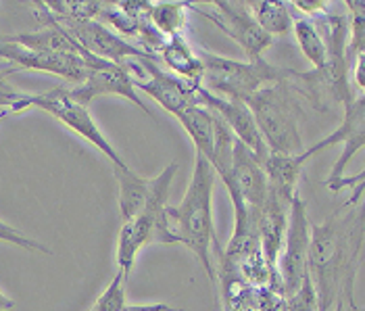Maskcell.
Here are the masks:
<instances>
[{"mask_svg": "<svg viewBox=\"0 0 365 311\" xmlns=\"http://www.w3.org/2000/svg\"><path fill=\"white\" fill-rule=\"evenodd\" d=\"M125 282L128 278L123 274H115L111 284L105 288V292L96 299L90 311H121L125 305Z\"/></svg>", "mask_w": 365, "mask_h": 311, "instance_id": "obj_24", "label": "cell"}, {"mask_svg": "<svg viewBox=\"0 0 365 311\" xmlns=\"http://www.w3.org/2000/svg\"><path fill=\"white\" fill-rule=\"evenodd\" d=\"M13 305H15V303H13V301H11V299H9V297H6V295H4V292L0 290V311L11 310Z\"/></svg>", "mask_w": 365, "mask_h": 311, "instance_id": "obj_30", "label": "cell"}, {"mask_svg": "<svg viewBox=\"0 0 365 311\" xmlns=\"http://www.w3.org/2000/svg\"><path fill=\"white\" fill-rule=\"evenodd\" d=\"M292 9H299L301 13H307V15H313V17H317V15H322V13H326V2H322V0H313V2H307V0H297V2H288Z\"/></svg>", "mask_w": 365, "mask_h": 311, "instance_id": "obj_28", "label": "cell"}, {"mask_svg": "<svg viewBox=\"0 0 365 311\" xmlns=\"http://www.w3.org/2000/svg\"><path fill=\"white\" fill-rule=\"evenodd\" d=\"M261 165H263V171L267 175L269 190L280 198V200H284L286 205H290L292 197L297 195L299 175L303 171V163L299 161V157L297 155L294 157H288V155L269 153Z\"/></svg>", "mask_w": 365, "mask_h": 311, "instance_id": "obj_17", "label": "cell"}, {"mask_svg": "<svg viewBox=\"0 0 365 311\" xmlns=\"http://www.w3.org/2000/svg\"><path fill=\"white\" fill-rule=\"evenodd\" d=\"M142 67L148 71V80L134 78V88L142 90L144 94H148L153 101H157L165 111L178 117L184 109L198 105L197 101V88L190 86L188 82L171 76L169 71L159 67V61L146 58L138 61Z\"/></svg>", "mask_w": 365, "mask_h": 311, "instance_id": "obj_13", "label": "cell"}, {"mask_svg": "<svg viewBox=\"0 0 365 311\" xmlns=\"http://www.w3.org/2000/svg\"><path fill=\"white\" fill-rule=\"evenodd\" d=\"M213 11H202L197 4L188 2V9L211 21L220 28L227 38H232L247 53L249 61L263 58V53L274 44L272 36L257 26L247 2H230V0H213Z\"/></svg>", "mask_w": 365, "mask_h": 311, "instance_id": "obj_10", "label": "cell"}, {"mask_svg": "<svg viewBox=\"0 0 365 311\" xmlns=\"http://www.w3.org/2000/svg\"><path fill=\"white\" fill-rule=\"evenodd\" d=\"M245 105L253 113L257 130L269 153L301 155L303 136L299 132V105L292 96L290 78L263 86L251 94Z\"/></svg>", "mask_w": 365, "mask_h": 311, "instance_id": "obj_4", "label": "cell"}, {"mask_svg": "<svg viewBox=\"0 0 365 311\" xmlns=\"http://www.w3.org/2000/svg\"><path fill=\"white\" fill-rule=\"evenodd\" d=\"M29 107H38V109H42V111H46V113L56 117L63 126H67L80 138L90 142L96 151H101L111 161L113 168H128V163L121 159V155L115 151V146L103 134V130L98 128V123L94 121V117L90 115L88 107L80 105L71 96L69 90H65V88H53V90L42 92V94H36V96L28 94L19 105H15L11 109V113H24V111H28Z\"/></svg>", "mask_w": 365, "mask_h": 311, "instance_id": "obj_6", "label": "cell"}, {"mask_svg": "<svg viewBox=\"0 0 365 311\" xmlns=\"http://www.w3.org/2000/svg\"><path fill=\"white\" fill-rule=\"evenodd\" d=\"M364 245V211L344 205L309 228L307 276L317 295L319 311H330L344 299H353L355 272Z\"/></svg>", "mask_w": 365, "mask_h": 311, "instance_id": "obj_1", "label": "cell"}, {"mask_svg": "<svg viewBox=\"0 0 365 311\" xmlns=\"http://www.w3.org/2000/svg\"><path fill=\"white\" fill-rule=\"evenodd\" d=\"M184 130L188 132L190 141L195 142L198 155H202L207 161H211L213 155V128H215V115L207 111L205 107L195 105L184 109L182 113L175 117Z\"/></svg>", "mask_w": 365, "mask_h": 311, "instance_id": "obj_19", "label": "cell"}, {"mask_svg": "<svg viewBox=\"0 0 365 311\" xmlns=\"http://www.w3.org/2000/svg\"><path fill=\"white\" fill-rule=\"evenodd\" d=\"M0 240H2V243H9V245H15V247H19V249L31 251V253L51 255V249H48V247L40 245L38 240H31L29 236L21 234L17 228L4 224L2 220H0Z\"/></svg>", "mask_w": 365, "mask_h": 311, "instance_id": "obj_26", "label": "cell"}, {"mask_svg": "<svg viewBox=\"0 0 365 311\" xmlns=\"http://www.w3.org/2000/svg\"><path fill=\"white\" fill-rule=\"evenodd\" d=\"M217 173L211 168V163L197 153L192 180L180 205L165 207L168 226L175 238V245H186L192 253L197 255L202 270L207 272L213 288H217V274L211 263V247L215 245L217 253L220 249V236L215 234L213 226V188H215Z\"/></svg>", "mask_w": 365, "mask_h": 311, "instance_id": "obj_2", "label": "cell"}, {"mask_svg": "<svg viewBox=\"0 0 365 311\" xmlns=\"http://www.w3.org/2000/svg\"><path fill=\"white\" fill-rule=\"evenodd\" d=\"M157 58L168 65L169 71L175 78L188 82L195 88L202 86V63L184 36L168 38L165 44L161 46V51L157 53Z\"/></svg>", "mask_w": 365, "mask_h": 311, "instance_id": "obj_16", "label": "cell"}, {"mask_svg": "<svg viewBox=\"0 0 365 311\" xmlns=\"http://www.w3.org/2000/svg\"><path fill=\"white\" fill-rule=\"evenodd\" d=\"M0 58L9 61L21 69L55 73L73 84H82L86 80L84 61L78 55H63V53H48V51H34L0 38Z\"/></svg>", "mask_w": 365, "mask_h": 311, "instance_id": "obj_14", "label": "cell"}, {"mask_svg": "<svg viewBox=\"0 0 365 311\" xmlns=\"http://www.w3.org/2000/svg\"><path fill=\"white\" fill-rule=\"evenodd\" d=\"M198 58L202 63V88L230 101L245 103L263 86L280 82L290 76V69L276 67L265 58L234 61V58L220 57L207 49L198 51Z\"/></svg>", "mask_w": 365, "mask_h": 311, "instance_id": "obj_5", "label": "cell"}, {"mask_svg": "<svg viewBox=\"0 0 365 311\" xmlns=\"http://www.w3.org/2000/svg\"><path fill=\"white\" fill-rule=\"evenodd\" d=\"M282 311H319L317 307V295L315 288L311 284V278L305 274L303 282L299 286V290H294L292 295L284 297Z\"/></svg>", "mask_w": 365, "mask_h": 311, "instance_id": "obj_25", "label": "cell"}, {"mask_svg": "<svg viewBox=\"0 0 365 311\" xmlns=\"http://www.w3.org/2000/svg\"><path fill=\"white\" fill-rule=\"evenodd\" d=\"M292 31L297 36V42H299L303 55L313 65V69H322L326 65V42H324L317 26L313 24V19L294 17Z\"/></svg>", "mask_w": 365, "mask_h": 311, "instance_id": "obj_22", "label": "cell"}, {"mask_svg": "<svg viewBox=\"0 0 365 311\" xmlns=\"http://www.w3.org/2000/svg\"><path fill=\"white\" fill-rule=\"evenodd\" d=\"M188 2H148V19L155 29L165 36H182V29L186 28L188 21Z\"/></svg>", "mask_w": 365, "mask_h": 311, "instance_id": "obj_21", "label": "cell"}, {"mask_svg": "<svg viewBox=\"0 0 365 311\" xmlns=\"http://www.w3.org/2000/svg\"><path fill=\"white\" fill-rule=\"evenodd\" d=\"M336 144H342L344 148H342V155L338 157L336 165L330 171L326 184H328V188H330L332 193H336L338 195L342 188H353V186L357 188V186L364 184V171H361L359 175H355L353 180H346V178H344V171H346L349 161H351L359 151H364L365 146L364 94H359L351 105L344 107V117H342L340 128H336V132H332V134L326 136L324 141L311 144L309 148L301 151V155H297V157H299V161L305 165V161H309L311 157H315V155H319V153H324V151H328V148H332V146H336Z\"/></svg>", "mask_w": 365, "mask_h": 311, "instance_id": "obj_7", "label": "cell"}, {"mask_svg": "<svg viewBox=\"0 0 365 311\" xmlns=\"http://www.w3.org/2000/svg\"><path fill=\"white\" fill-rule=\"evenodd\" d=\"M82 61H84L86 67V80L80 86H76L73 90H69L71 96L80 105L88 107L96 96L117 94V96H123L130 103H134L146 115H153L150 109H148V105L136 94L134 71H136V78H138L140 69H136L134 61H130L125 65H115V63H109L105 58L94 57L90 53H86V57Z\"/></svg>", "mask_w": 365, "mask_h": 311, "instance_id": "obj_8", "label": "cell"}, {"mask_svg": "<svg viewBox=\"0 0 365 311\" xmlns=\"http://www.w3.org/2000/svg\"><path fill=\"white\" fill-rule=\"evenodd\" d=\"M119 184V211H121V224L138 215L146 203L150 180L138 175L136 171L128 168H113Z\"/></svg>", "mask_w": 365, "mask_h": 311, "instance_id": "obj_18", "label": "cell"}, {"mask_svg": "<svg viewBox=\"0 0 365 311\" xmlns=\"http://www.w3.org/2000/svg\"><path fill=\"white\" fill-rule=\"evenodd\" d=\"M178 168L180 165L171 161L157 178H153L148 197L140 213L121 224L117 238V272L123 274L125 278L130 276L142 247L150 243L175 245V238L168 226L165 207H168L169 188L178 173Z\"/></svg>", "mask_w": 365, "mask_h": 311, "instance_id": "obj_3", "label": "cell"}, {"mask_svg": "<svg viewBox=\"0 0 365 311\" xmlns=\"http://www.w3.org/2000/svg\"><path fill=\"white\" fill-rule=\"evenodd\" d=\"M346 6L351 9L349 19V44H346V63L353 69L355 61L365 55V2L364 0H349Z\"/></svg>", "mask_w": 365, "mask_h": 311, "instance_id": "obj_23", "label": "cell"}, {"mask_svg": "<svg viewBox=\"0 0 365 311\" xmlns=\"http://www.w3.org/2000/svg\"><path fill=\"white\" fill-rule=\"evenodd\" d=\"M197 101L200 107H205L207 111L217 115L225 126L230 128V132L236 136V141L242 142L261 163L265 161V157L269 155V151H267L265 142H263L259 130H257L253 113L249 111V107L242 101L222 98V96L209 92L202 86L197 88Z\"/></svg>", "mask_w": 365, "mask_h": 311, "instance_id": "obj_12", "label": "cell"}, {"mask_svg": "<svg viewBox=\"0 0 365 311\" xmlns=\"http://www.w3.org/2000/svg\"><path fill=\"white\" fill-rule=\"evenodd\" d=\"M286 236L282 240L280 255L276 261V272L282 284L284 297L299 290L307 274V253H309V220H307V205L299 197V193L290 200L288 207V224Z\"/></svg>", "mask_w": 365, "mask_h": 311, "instance_id": "obj_9", "label": "cell"}, {"mask_svg": "<svg viewBox=\"0 0 365 311\" xmlns=\"http://www.w3.org/2000/svg\"><path fill=\"white\" fill-rule=\"evenodd\" d=\"M11 115V109H6V111H0V121L4 119V117H9Z\"/></svg>", "mask_w": 365, "mask_h": 311, "instance_id": "obj_31", "label": "cell"}, {"mask_svg": "<svg viewBox=\"0 0 365 311\" xmlns=\"http://www.w3.org/2000/svg\"><path fill=\"white\" fill-rule=\"evenodd\" d=\"M121 311H182L165 305V303H150V305H123Z\"/></svg>", "mask_w": 365, "mask_h": 311, "instance_id": "obj_29", "label": "cell"}, {"mask_svg": "<svg viewBox=\"0 0 365 311\" xmlns=\"http://www.w3.org/2000/svg\"><path fill=\"white\" fill-rule=\"evenodd\" d=\"M56 24L65 29L86 53L94 55L98 58H105L115 65H125L130 61H159L155 55L144 53L136 44H130L128 40H123L121 36H117L111 28H107L105 24L96 21V19H71V17H55Z\"/></svg>", "mask_w": 365, "mask_h": 311, "instance_id": "obj_11", "label": "cell"}, {"mask_svg": "<svg viewBox=\"0 0 365 311\" xmlns=\"http://www.w3.org/2000/svg\"><path fill=\"white\" fill-rule=\"evenodd\" d=\"M257 21V26L263 29L265 34L274 36H282L292 31V13H290V4L282 2V0H255V2H247Z\"/></svg>", "mask_w": 365, "mask_h": 311, "instance_id": "obj_20", "label": "cell"}, {"mask_svg": "<svg viewBox=\"0 0 365 311\" xmlns=\"http://www.w3.org/2000/svg\"><path fill=\"white\" fill-rule=\"evenodd\" d=\"M234 182H236L238 197L247 211V230H249L259 211L263 209V203L269 193V184L261 161L238 141L234 144Z\"/></svg>", "mask_w": 365, "mask_h": 311, "instance_id": "obj_15", "label": "cell"}, {"mask_svg": "<svg viewBox=\"0 0 365 311\" xmlns=\"http://www.w3.org/2000/svg\"><path fill=\"white\" fill-rule=\"evenodd\" d=\"M9 73H11V71H0V109H2V107H4V109H13L15 105H19V103L28 96L26 92L17 90L15 86L6 80Z\"/></svg>", "mask_w": 365, "mask_h": 311, "instance_id": "obj_27", "label": "cell"}]
</instances>
